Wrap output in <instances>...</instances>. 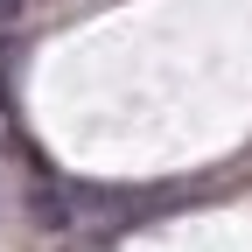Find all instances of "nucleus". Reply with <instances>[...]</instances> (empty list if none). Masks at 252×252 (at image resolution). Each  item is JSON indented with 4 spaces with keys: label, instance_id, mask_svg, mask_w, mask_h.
I'll use <instances>...</instances> for the list:
<instances>
[{
    "label": "nucleus",
    "instance_id": "nucleus-1",
    "mask_svg": "<svg viewBox=\"0 0 252 252\" xmlns=\"http://www.w3.org/2000/svg\"><path fill=\"white\" fill-rule=\"evenodd\" d=\"M0 7H14V0H0Z\"/></svg>",
    "mask_w": 252,
    "mask_h": 252
}]
</instances>
